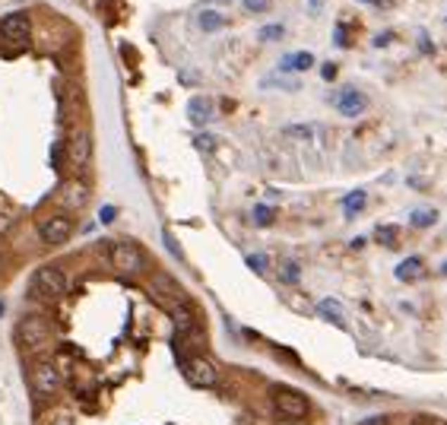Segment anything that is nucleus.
I'll list each match as a JSON object with an SVG mask.
<instances>
[{
  "instance_id": "nucleus-1",
  "label": "nucleus",
  "mask_w": 447,
  "mask_h": 425,
  "mask_svg": "<svg viewBox=\"0 0 447 425\" xmlns=\"http://www.w3.org/2000/svg\"><path fill=\"white\" fill-rule=\"evenodd\" d=\"M16 346L29 355H42L54 340V330L51 324L45 321L42 314H26L20 324H16Z\"/></svg>"
},
{
  "instance_id": "nucleus-2",
  "label": "nucleus",
  "mask_w": 447,
  "mask_h": 425,
  "mask_svg": "<svg viewBox=\"0 0 447 425\" xmlns=\"http://www.w3.org/2000/svg\"><path fill=\"white\" fill-rule=\"evenodd\" d=\"M270 403H273V412L279 416V422H301L311 412V403H308L305 393L286 384H276L270 390Z\"/></svg>"
},
{
  "instance_id": "nucleus-3",
  "label": "nucleus",
  "mask_w": 447,
  "mask_h": 425,
  "mask_svg": "<svg viewBox=\"0 0 447 425\" xmlns=\"http://www.w3.org/2000/svg\"><path fill=\"white\" fill-rule=\"evenodd\" d=\"M29 292H32L35 298L54 302V298H61L67 292V273L61 270V266H54V264L39 266V270L32 273V285H29Z\"/></svg>"
},
{
  "instance_id": "nucleus-4",
  "label": "nucleus",
  "mask_w": 447,
  "mask_h": 425,
  "mask_svg": "<svg viewBox=\"0 0 447 425\" xmlns=\"http://www.w3.org/2000/svg\"><path fill=\"white\" fill-rule=\"evenodd\" d=\"M29 384H32V393L39 400H54L61 393V371L54 362L48 359H39L32 365V378H29Z\"/></svg>"
},
{
  "instance_id": "nucleus-5",
  "label": "nucleus",
  "mask_w": 447,
  "mask_h": 425,
  "mask_svg": "<svg viewBox=\"0 0 447 425\" xmlns=\"http://www.w3.org/2000/svg\"><path fill=\"white\" fill-rule=\"evenodd\" d=\"M108 257H111V266H115L118 273H124V276H137V273H143V266H146V257H143V251L134 241H115Z\"/></svg>"
},
{
  "instance_id": "nucleus-6",
  "label": "nucleus",
  "mask_w": 447,
  "mask_h": 425,
  "mask_svg": "<svg viewBox=\"0 0 447 425\" xmlns=\"http://www.w3.org/2000/svg\"><path fill=\"white\" fill-rule=\"evenodd\" d=\"M181 371L194 387H216L219 371L206 355H181Z\"/></svg>"
},
{
  "instance_id": "nucleus-7",
  "label": "nucleus",
  "mask_w": 447,
  "mask_h": 425,
  "mask_svg": "<svg viewBox=\"0 0 447 425\" xmlns=\"http://www.w3.org/2000/svg\"><path fill=\"white\" fill-rule=\"evenodd\" d=\"M64 146H67V162H70L73 168H83V165H89V159H92V137H89V130H86V127H73V130L67 133Z\"/></svg>"
},
{
  "instance_id": "nucleus-8",
  "label": "nucleus",
  "mask_w": 447,
  "mask_h": 425,
  "mask_svg": "<svg viewBox=\"0 0 447 425\" xmlns=\"http://www.w3.org/2000/svg\"><path fill=\"white\" fill-rule=\"evenodd\" d=\"M39 235H42V241H45L48 247L67 245V241H70V235H73V219H70V216H64V213L48 216V219H42Z\"/></svg>"
},
{
  "instance_id": "nucleus-9",
  "label": "nucleus",
  "mask_w": 447,
  "mask_h": 425,
  "mask_svg": "<svg viewBox=\"0 0 447 425\" xmlns=\"http://www.w3.org/2000/svg\"><path fill=\"white\" fill-rule=\"evenodd\" d=\"M29 29H32V23H29L26 13H10V16L0 19V38L13 48H23L29 42Z\"/></svg>"
},
{
  "instance_id": "nucleus-10",
  "label": "nucleus",
  "mask_w": 447,
  "mask_h": 425,
  "mask_svg": "<svg viewBox=\"0 0 447 425\" xmlns=\"http://www.w3.org/2000/svg\"><path fill=\"white\" fill-rule=\"evenodd\" d=\"M333 105H336V111L343 114V118H358V114L368 111V99H365V92H358L355 86L339 89V92L333 95Z\"/></svg>"
},
{
  "instance_id": "nucleus-11",
  "label": "nucleus",
  "mask_w": 447,
  "mask_h": 425,
  "mask_svg": "<svg viewBox=\"0 0 447 425\" xmlns=\"http://www.w3.org/2000/svg\"><path fill=\"white\" fill-rule=\"evenodd\" d=\"M89 200V184L80 181V178H67L58 190V203L64 209H83Z\"/></svg>"
},
{
  "instance_id": "nucleus-12",
  "label": "nucleus",
  "mask_w": 447,
  "mask_h": 425,
  "mask_svg": "<svg viewBox=\"0 0 447 425\" xmlns=\"http://www.w3.org/2000/svg\"><path fill=\"white\" fill-rule=\"evenodd\" d=\"M187 118H191V124L197 127H206L213 121V101L203 99V95H197V99L187 101Z\"/></svg>"
},
{
  "instance_id": "nucleus-13",
  "label": "nucleus",
  "mask_w": 447,
  "mask_h": 425,
  "mask_svg": "<svg viewBox=\"0 0 447 425\" xmlns=\"http://www.w3.org/2000/svg\"><path fill=\"white\" fill-rule=\"evenodd\" d=\"M396 279L400 283H415V279H422L425 276V264H422V257H406V260H400L396 264Z\"/></svg>"
},
{
  "instance_id": "nucleus-14",
  "label": "nucleus",
  "mask_w": 447,
  "mask_h": 425,
  "mask_svg": "<svg viewBox=\"0 0 447 425\" xmlns=\"http://www.w3.org/2000/svg\"><path fill=\"white\" fill-rule=\"evenodd\" d=\"M317 314L324 317L327 324H333V327H346L343 304H339L336 298H324V302H317Z\"/></svg>"
},
{
  "instance_id": "nucleus-15",
  "label": "nucleus",
  "mask_w": 447,
  "mask_h": 425,
  "mask_svg": "<svg viewBox=\"0 0 447 425\" xmlns=\"http://www.w3.org/2000/svg\"><path fill=\"white\" fill-rule=\"evenodd\" d=\"M311 67H314V54H311V51H292V54H286L279 61L282 73H289V70H311Z\"/></svg>"
},
{
  "instance_id": "nucleus-16",
  "label": "nucleus",
  "mask_w": 447,
  "mask_h": 425,
  "mask_svg": "<svg viewBox=\"0 0 447 425\" xmlns=\"http://www.w3.org/2000/svg\"><path fill=\"white\" fill-rule=\"evenodd\" d=\"M365 200H368V194H365L362 187H358V190H349V194L343 197V213H346V219H355V216L365 209Z\"/></svg>"
},
{
  "instance_id": "nucleus-17",
  "label": "nucleus",
  "mask_w": 447,
  "mask_h": 425,
  "mask_svg": "<svg viewBox=\"0 0 447 425\" xmlns=\"http://www.w3.org/2000/svg\"><path fill=\"white\" fill-rule=\"evenodd\" d=\"M197 25L203 32H219V29H225V25H229V19H225L222 13H216V10H200Z\"/></svg>"
},
{
  "instance_id": "nucleus-18",
  "label": "nucleus",
  "mask_w": 447,
  "mask_h": 425,
  "mask_svg": "<svg viewBox=\"0 0 447 425\" xmlns=\"http://www.w3.org/2000/svg\"><path fill=\"white\" fill-rule=\"evenodd\" d=\"M438 222V209H413L409 213V226L413 228H432Z\"/></svg>"
},
{
  "instance_id": "nucleus-19",
  "label": "nucleus",
  "mask_w": 447,
  "mask_h": 425,
  "mask_svg": "<svg viewBox=\"0 0 447 425\" xmlns=\"http://www.w3.org/2000/svg\"><path fill=\"white\" fill-rule=\"evenodd\" d=\"M279 279L286 285H295L301 279V266H298V260H282V266H279Z\"/></svg>"
},
{
  "instance_id": "nucleus-20",
  "label": "nucleus",
  "mask_w": 447,
  "mask_h": 425,
  "mask_svg": "<svg viewBox=\"0 0 447 425\" xmlns=\"http://www.w3.org/2000/svg\"><path fill=\"white\" fill-rule=\"evenodd\" d=\"M39 425H73V416H70V412H64V409H51V412H45V416L39 419Z\"/></svg>"
},
{
  "instance_id": "nucleus-21",
  "label": "nucleus",
  "mask_w": 447,
  "mask_h": 425,
  "mask_svg": "<svg viewBox=\"0 0 447 425\" xmlns=\"http://www.w3.org/2000/svg\"><path fill=\"white\" fill-rule=\"evenodd\" d=\"M273 219H276V213H273V207H267V203H257L254 207V222L257 226H273Z\"/></svg>"
},
{
  "instance_id": "nucleus-22",
  "label": "nucleus",
  "mask_w": 447,
  "mask_h": 425,
  "mask_svg": "<svg viewBox=\"0 0 447 425\" xmlns=\"http://www.w3.org/2000/svg\"><path fill=\"white\" fill-rule=\"evenodd\" d=\"M282 35H286V29H282L279 23H273V25H263V29L257 32V38H260V42H279Z\"/></svg>"
},
{
  "instance_id": "nucleus-23",
  "label": "nucleus",
  "mask_w": 447,
  "mask_h": 425,
  "mask_svg": "<svg viewBox=\"0 0 447 425\" xmlns=\"http://www.w3.org/2000/svg\"><path fill=\"white\" fill-rule=\"evenodd\" d=\"M374 238L381 241L384 247H396V226H381L374 232Z\"/></svg>"
},
{
  "instance_id": "nucleus-24",
  "label": "nucleus",
  "mask_w": 447,
  "mask_h": 425,
  "mask_svg": "<svg viewBox=\"0 0 447 425\" xmlns=\"http://www.w3.org/2000/svg\"><path fill=\"white\" fill-rule=\"evenodd\" d=\"M244 264H248L257 276H263V273H267V254H248V257H244Z\"/></svg>"
},
{
  "instance_id": "nucleus-25",
  "label": "nucleus",
  "mask_w": 447,
  "mask_h": 425,
  "mask_svg": "<svg viewBox=\"0 0 447 425\" xmlns=\"http://www.w3.org/2000/svg\"><path fill=\"white\" fill-rule=\"evenodd\" d=\"M64 162H67V146H64V140H61V143H54V149H51V165L58 171H64Z\"/></svg>"
},
{
  "instance_id": "nucleus-26",
  "label": "nucleus",
  "mask_w": 447,
  "mask_h": 425,
  "mask_svg": "<svg viewBox=\"0 0 447 425\" xmlns=\"http://www.w3.org/2000/svg\"><path fill=\"white\" fill-rule=\"evenodd\" d=\"M273 6V0H244V10L248 13H267Z\"/></svg>"
},
{
  "instance_id": "nucleus-27",
  "label": "nucleus",
  "mask_w": 447,
  "mask_h": 425,
  "mask_svg": "<svg viewBox=\"0 0 447 425\" xmlns=\"http://www.w3.org/2000/svg\"><path fill=\"white\" fill-rule=\"evenodd\" d=\"M286 133H289V137H298V140H311V127H305V124L286 127Z\"/></svg>"
},
{
  "instance_id": "nucleus-28",
  "label": "nucleus",
  "mask_w": 447,
  "mask_h": 425,
  "mask_svg": "<svg viewBox=\"0 0 447 425\" xmlns=\"http://www.w3.org/2000/svg\"><path fill=\"white\" fill-rule=\"evenodd\" d=\"M333 44H336V48H346V44H349V38H346V25L339 23L336 29H333Z\"/></svg>"
},
{
  "instance_id": "nucleus-29",
  "label": "nucleus",
  "mask_w": 447,
  "mask_h": 425,
  "mask_svg": "<svg viewBox=\"0 0 447 425\" xmlns=\"http://www.w3.org/2000/svg\"><path fill=\"white\" fill-rule=\"evenodd\" d=\"M263 86H267V89L270 86H282V89H289V92H295V89H298V82H295V80H282V82L279 80H263Z\"/></svg>"
},
{
  "instance_id": "nucleus-30",
  "label": "nucleus",
  "mask_w": 447,
  "mask_h": 425,
  "mask_svg": "<svg viewBox=\"0 0 447 425\" xmlns=\"http://www.w3.org/2000/svg\"><path fill=\"white\" fill-rule=\"evenodd\" d=\"M213 146H216V140H213L210 133H197V149H206V152H210Z\"/></svg>"
},
{
  "instance_id": "nucleus-31",
  "label": "nucleus",
  "mask_w": 447,
  "mask_h": 425,
  "mask_svg": "<svg viewBox=\"0 0 447 425\" xmlns=\"http://www.w3.org/2000/svg\"><path fill=\"white\" fill-rule=\"evenodd\" d=\"M162 241H165V247L175 254V257H181V247L175 245V238H172V232H162Z\"/></svg>"
},
{
  "instance_id": "nucleus-32",
  "label": "nucleus",
  "mask_w": 447,
  "mask_h": 425,
  "mask_svg": "<svg viewBox=\"0 0 447 425\" xmlns=\"http://www.w3.org/2000/svg\"><path fill=\"white\" fill-rule=\"evenodd\" d=\"M115 216H118V209H115V207H102V213H99V219H102V222H111V219H115Z\"/></svg>"
},
{
  "instance_id": "nucleus-33",
  "label": "nucleus",
  "mask_w": 447,
  "mask_h": 425,
  "mask_svg": "<svg viewBox=\"0 0 447 425\" xmlns=\"http://www.w3.org/2000/svg\"><path fill=\"white\" fill-rule=\"evenodd\" d=\"M394 42V35L390 32H384V35H374V48H384V44H390Z\"/></svg>"
},
{
  "instance_id": "nucleus-34",
  "label": "nucleus",
  "mask_w": 447,
  "mask_h": 425,
  "mask_svg": "<svg viewBox=\"0 0 447 425\" xmlns=\"http://www.w3.org/2000/svg\"><path fill=\"white\" fill-rule=\"evenodd\" d=\"M358 425H387V419H384V416H368V419H362Z\"/></svg>"
},
{
  "instance_id": "nucleus-35",
  "label": "nucleus",
  "mask_w": 447,
  "mask_h": 425,
  "mask_svg": "<svg viewBox=\"0 0 447 425\" xmlns=\"http://www.w3.org/2000/svg\"><path fill=\"white\" fill-rule=\"evenodd\" d=\"M320 76H324V80H333V76H336V67H333V63H324V67H320Z\"/></svg>"
},
{
  "instance_id": "nucleus-36",
  "label": "nucleus",
  "mask_w": 447,
  "mask_h": 425,
  "mask_svg": "<svg viewBox=\"0 0 447 425\" xmlns=\"http://www.w3.org/2000/svg\"><path fill=\"white\" fill-rule=\"evenodd\" d=\"M419 44H422V51H425V54H432V51H434V44H432V42H428V35H425V32H422Z\"/></svg>"
},
{
  "instance_id": "nucleus-37",
  "label": "nucleus",
  "mask_w": 447,
  "mask_h": 425,
  "mask_svg": "<svg viewBox=\"0 0 447 425\" xmlns=\"http://www.w3.org/2000/svg\"><path fill=\"white\" fill-rule=\"evenodd\" d=\"M308 4H311V13L317 16V13H320V0H308Z\"/></svg>"
},
{
  "instance_id": "nucleus-38",
  "label": "nucleus",
  "mask_w": 447,
  "mask_h": 425,
  "mask_svg": "<svg viewBox=\"0 0 447 425\" xmlns=\"http://www.w3.org/2000/svg\"><path fill=\"white\" fill-rule=\"evenodd\" d=\"M358 4H377V0H358Z\"/></svg>"
},
{
  "instance_id": "nucleus-39",
  "label": "nucleus",
  "mask_w": 447,
  "mask_h": 425,
  "mask_svg": "<svg viewBox=\"0 0 447 425\" xmlns=\"http://www.w3.org/2000/svg\"><path fill=\"white\" fill-rule=\"evenodd\" d=\"M282 425H295V422H282Z\"/></svg>"
},
{
  "instance_id": "nucleus-40",
  "label": "nucleus",
  "mask_w": 447,
  "mask_h": 425,
  "mask_svg": "<svg viewBox=\"0 0 447 425\" xmlns=\"http://www.w3.org/2000/svg\"><path fill=\"white\" fill-rule=\"evenodd\" d=\"M0 314H4V304H0Z\"/></svg>"
},
{
  "instance_id": "nucleus-41",
  "label": "nucleus",
  "mask_w": 447,
  "mask_h": 425,
  "mask_svg": "<svg viewBox=\"0 0 447 425\" xmlns=\"http://www.w3.org/2000/svg\"><path fill=\"white\" fill-rule=\"evenodd\" d=\"M0 264H4V254H0Z\"/></svg>"
}]
</instances>
